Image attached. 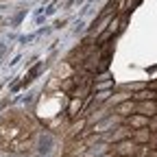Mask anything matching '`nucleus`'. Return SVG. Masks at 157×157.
Masks as SVG:
<instances>
[{"label":"nucleus","mask_w":157,"mask_h":157,"mask_svg":"<svg viewBox=\"0 0 157 157\" xmlns=\"http://www.w3.org/2000/svg\"><path fill=\"white\" fill-rule=\"evenodd\" d=\"M29 137H31L29 122H24L22 118L11 116L0 122V142L7 146V151H24Z\"/></svg>","instance_id":"nucleus-1"}]
</instances>
